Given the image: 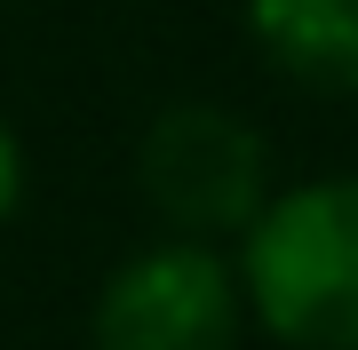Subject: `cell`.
I'll use <instances>...</instances> for the list:
<instances>
[{
  "instance_id": "obj_3",
  "label": "cell",
  "mask_w": 358,
  "mask_h": 350,
  "mask_svg": "<svg viewBox=\"0 0 358 350\" xmlns=\"http://www.w3.org/2000/svg\"><path fill=\"white\" fill-rule=\"evenodd\" d=\"M239 295L207 247H152L96 295V350H231Z\"/></svg>"
},
{
  "instance_id": "obj_1",
  "label": "cell",
  "mask_w": 358,
  "mask_h": 350,
  "mask_svg": "<svg viewBox=\"0 0 358 350\" xmlns=\"http://www.w3.org/2000/svg\"><path fill=\"white\" fill-rule=\"evenodd\" d=\"M247 302L294 350H358V175L255 207Z\"/></svg>"
},
{
  "instance_id": "obj_2",
  "label": "cell",
  "mask_w": 358,
  "mask_h": 350,
  "mask_svg": "<svg viewBox=\"0 0 358 350\" xmlns=\"http://www.w3.org/2000/svg\"><path fill=\"white\" fill-rule=\"evenodd\" d=\"M143 199L183 223V231H239V223H255L263 207V136L247 128V119H231L215 104H176L152 119V136H143Z\"/></svg>"
},
{
  "instance_id": "obj_5",
  "label": "cell",
  "mask_w": 358,
  "mask_h": 350,
  "mask_svg": "<svg viewBox=\"0 0 358 350\" xmlns=\"http://www.w3.org/2000/svg\"><path fill=\"white\" fill-rule=\"evenodd\" d=\"M16 191H24V152H16V136L0 128V223H8V207H16Z\"/></svg>"
},
{
  "instance_id": "obj_4",
  "label": "cell",
  "mask_w": 358,
  "mask_h": 350,
  "mask_svg": "<svg viewBox=\"0 0 358 350\" xmlns=\"http://www.w3.org/2000/svg\"><path fill=\"white\" fill-rule=\"evenodd\" d=\"M255 40L303 88L358 96V0H255Z\"/></svg>"
}]
</instances>
